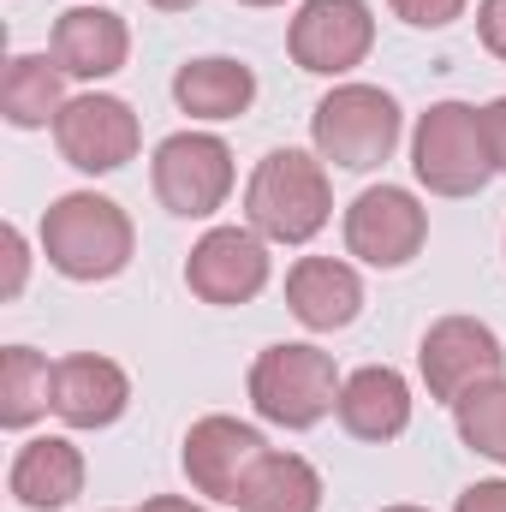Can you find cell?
I'll use <instances>...</instances> for the list:
<instances>
[{
  "label": "cell",
  "mask_w": 506,
  "mask_h": 512,
  "mask_svg": "<svg viewBox=\"0 0 506 512\" xmlns=\"http://www.w3.org/2000/svg\"><path fill=\"white\" fill-rule=\"evenodd\" d=\"M429 239V209L405 185H364L346 209V256L364 268H405Z\"/></svg>",
  "instance_id": "11"
},
{
  "label": "cell",
  "mask_w": 506,
  "mask_h": 512,
  "mask_svg": "<svg viewBox=\"0 0 506 512\" xmlns=\"http://www.w3.org/2000/svg\"><path fill=\"white\" fill-rule=\"evenodd\" d=\"M42 256L54 274L78 280V286H96V280H114L126 274L131 256H137V227L131 215L102 197V191H66L42 209Z\"/></svg>",
  "instance_id": "1"
},
{
  "label": "cell",
  "mask_w": 506,
  "mask_h": 512,
  "mask_svg": "<svg viewBox=\"0 0 506 512\" xmlns=\"http://www.w3.org/2000/svg\"><path fill=\"white\" fill-rule=\"evenodd\" d=\"M239 6H286V0H239Z\"/></svg>",
  "instance_id": "30"
},
{
  "label": "cell",
  "mask_w": 506,
  "mask_h": 512,
  "mask_svg": "<svg viewBox=\"0 0 506 512\" xmlns=\"http://www.w3.org/2000/svg\"><path fill=\"white\" fill-rule=\"evenodd\" d=\"M340 429L352 441H399L411 429V382L393 370V364H364L352 370L340 387V405H334Z\"/></svg>",
  "instance_id": "17"
},
{
  "label": "cell",
  "mask_w": 506,
  "mask_h": 512,
  "mask_svg": "<svg viewBox=\"0 0 506 512\" xmlns=\"http://www.w3.org/2000/svg\"><path fill=\"white\" fill-rule=\"evenodd\" d=\"M54 149L66 167L102 179V173H120L126 161H137L143 149V126L131 114V102L108 96V90H90V96H72L54 120Z\"/></svg>",
  "instance_id": "10"
},
{
  "label": "cell",
  "mask_w": 506,
  "mask_h": 512,
  "mask_svg": "<svg viewBox=\"0 0 506 512\" xmlns=\"http://www.w3.org/2000/svg\"><path fill=\"white\" fill-rule=\"evenodd\" d=\"M149 6H155V12H191L197 0H149Z\"/></svg>",
  "instance_id": "29"
},
{
  "label": "cell",
  "mask_w": 506,
  "mask_h": 512,
  "mask_svg": "<svg viewBox=\"0 0 506 512\" xmlns=\"http://www.w3.org/2000/svg\"><path fill=\"white\" fill-rule=\"evenodd\" d=\"M131 512H209L203 501H185V495H149L143 507H131Z\"/></svg>",
  "instance_id": "28"
},
{
  "label": "cell",
  "mask_w": 506,
  "mask_h": 512,
  "mask_svg": "<svg viewBox=\"0 0 506 512\" xmlns=\"http://www.w3.org/2000/svg\"><path fill=\"white\" fill-rule=\"evenodd\" d=\"M483 137H489V161H495V173H506V96H495V102L483 108Z\"/></svg>",
  "instance_id": "27"
},
{
  "label": "cell",
  "mask_w": 506,
  "mask_h": 512,
  "mask_svg": "<svg viewBox=\"0 0 506 512\" xmlns=\"http://www.w3.org/2000/svg\"><path fill=\"white\" fill-rule=\"evenodd\" d=\"M233 179H239L233 149L215 131H173L149 155V185H155L161 209L179 221H209L215 209H227Z\"/></svg>",
  "instance_id": "6"
},
{
  "label": "cell",
  "mask_w": 506,
  "mask_h": 512,
  "mask_svg": "<svg viewBox=\"0 0 506 512\" xmlns=\"http://www.w3.org/2000/svg\"><path fill=\"white\" fill-rule=\"evenodd\" d=\"M417 376L429 387V399L459 405L471 387L506 376V346L477 316H441V322H429V334L417 346Z\"/></svg>",
  "instance_id": "8"
},
{
  "label": "cell",
  "mask_w": 506,
  "mask_h": 512,
  "mask_svg": "<svg viewBox=\"0 0 506 512\" xmlns=\"http://www.w3.org/2000/svg\"><path fill=\"white\" fill-rule=\"evenodd\" d=\"M453 429H459V441H465L477 459L506 465V376L501 382L471 387V393L453 405Z\"/></svg>",
  "instance_id": "22"
},
{
  "label": "cell",
  "mask_w": 506,
  "mask_h": 512,
  "mask_svg": "<svg viewBox=\"0 0 506 512\" xmlns=\"http://www.w3.org/2000/svg\"><path fill=\"white\" fill-rule=\"evenodd\" d=\"M405 114L381 84H334L310 114V149L340 173H376L399 149Z\"/></svg>",
  "instance_id": "4"
},
{
  "label": "cell",
  "mask_w": 506,
  "mask_h": 512,
  "mask_svg": "<svg viewBox=\"0 0 506 512\" xmlns=\"http://www.w3.org/2000/svg\"><path fill=\"white\" fill-rule=\"evenodd\" d=\"M387 6H393V18L411 24V30H447V24L465 18L471 0H387Z\"/></svg>",
  "instance_id": "23"
},
{
  "label": "cell",
  "mask_w": 506,
  "mask_h": 512,
  "mask_svg": "<svg viewBox=\"0 0 506 512\" xmlns=\"http://www.w3.org/2000/svg\"><path fill=\"white\" fill-rule=\"evenodd\" d=\"M48 54L66 66V78L102 84V78H114L131 60V24L114 6H66V12L54 18Z\"/></svg>",
  "instance_id": "15"
},
{
  "label": "cell",
  "mask_w": 506,
  "mask_h": 512,
  "mask_svg": "<svg viewBox=\"0 0 506 512\" xmlns=\"http://www.w3.org/2000/svg\"><path fill=\"white\" fill-rule=\"evenodd\" d=\"M268 274H274V256H268V239L256 227H209L191 245V256H185L191 298H203L215 310L251 304L256 292L268 286Z\"/></svg>",
  "instance_id": "12"
},
{
  "label": "cell",
  "mask_w": 506,
  "mask_h": 512,
  "mask_svg": "<svg viewBox=\"0 0 506 512\" xmlns=\"http://www.w3.org/2000/svg\"><path fill=\"white\" fill-rule=\"evenodd\" d=\"M411 173L429 197H477L495 179L489 137H483V108L471 102H435L411 126Z\"/></svg>",
  "instance_id": "5"
},
{
  "label": "cell",
  "mask_w": 506,
  "mask_h": 512,
  "mask_svg": "<svg viewBox=\"0 0 506 512\" xmlns=\"http://www.w3.org/2000/svg\"><path fill=\"white\" fill-rule=\"evenodd\" d=\"M54 411V364L36 346L0 352V429H30Z\"/></svg>",
  "instance_id": "21"
},
{
  "label": "cell",
  "mask_w": 506,
  "mask_h": 512,
  "mask_svg": "<svg viewBox=\"0 0 506 512\" xmlns=\"http://www.w3.org/2000/svg\"><path fill=\"white\" fill-rule=\"evenodd\" d=\"M376 48L370 0H304L286 24V54L310 78H346Z\"/></svg>",
  "instance_id": "7"
},
{
  "label": "cell",
  "mask_w": 506,
  "mask_h": 512,
  "mask_svg": "<svg viewBox=\"0 0 506 512\" xmlns=\"http://www.w3.org/2000/svg\"><path fill=\"white\" fill-rule=\"evenodd\" d=\"M286 310L310 334H340L364 316V274L346 256H298L286 268Z\"/></svg>",
  "instance_id": "13"
},
{
  "label": "cell",
  "mask_w": 506,
  "mask_h": 512,
  "mask_svg": "<svg viewBox=\"0 0 506 512\" xmlns=\"http://www.w3.org/2000/svg\"><path fill=\"white\" fill-rule=\"evenodd\" d=\"M245 387H251V411L262 423L304 435L322 417H334L346 376L334 370V352H322L310 340H280V346H262L256 352Z\"/></svg>",
  "instance_id": "3"
},
{
  "label": "cell",
  "mask_w": 506,
  "mask_h": 512,
  "mask_svg": "<svg viewBox=\"0 0 506 512\" xmlns=\"http://www.w3.org/2000/svg\"><path fill=\"white\" fill-rule=\"evenodd\" d=\"M381 512H429V507H381Z\"/></svg>",
  "instance_id": "31"
},
{
  "label": "cell",
  "mask_w": 506,
  "mask_h": 512,
  "mask_svg": "<svg viewBox=\"0 0 506 512\" xmlns=\"http://www.w3.org/2000/svg\"><path fill=\"white\" fill-rule=\"evenodd\" d=\"M173 102L179 114L203 120V126H227L239 114H251L256 102V72L233 54H203V60H185L173 72Z\"/></svg>",
  "instance_id": "18"
},
{
  "label": "cell",
  "mask_w": 506,
  "mask_h": 512,
  "mask_svg": "<svg viewBox=\"0 0 506 512\" xmlns=\"http://www.w3.org/2000/svg\"><path fill=\"white\" fill-rule=\"evenodd\" d=\"M239 512H322V471L304 453L268 447L239 495Z\"/></svg>",
  "instance_id": "20"
},
{
  "label": "cell",
  "mask_w": 506,
  "mask_h": 512,
  "mask_svg": "<svg viewBox=\"0 0 506 512\" xmlns=\"http://www.w3.org/2000/svg\"><path fill=\"white\" fill-rule=\"evenodd\" d=\"M6 489L24 512H66L84 495V453L66 435H36L12 453Z\"/></svg>",
  "instance_id": "16"
},
{
  "label": "cell",
  "mask_w": 506,
  "mask_h": 512,
  "mask_svg": "<svg viewBox=\"0 0 506 512\" xmlns=\"http://www.w3.org/2000/svg\"><path fill=\"white\" fill-rule=\"evenodd\" d=\"M131 405V376L102 352H72L54 364V417L66 429H108Z\"/></svg>",
  "instance_id": "14"
},
{
  "label": "cell",
  "mask_w": 506,
  "mask_h": 512,
  "mask_svg": "<svg viewBox=\"0 0 506 512\" xmlns=\"http://www.w3.org/2000/svg\"><path fill=\"white\" fill-rule=\"evenodd\" d=\"M262 453H268L262 429H256V423H239V417H227V411L197 417V423L185 429V441H179L185 483H191L203 501H221V507H239V495H245L251 471L262 465Z\"/></svg>",
  "instance_id": "9"
},
{
  "label": "cell",
  "mask_w": 506,
  "mask_h": 512,
  "mask_svg": "<svg viewBox=\"0 0 506 512\" xmlns=\"http://www.w3.org/2000/svg\"><path fill=\"white\" fill-rule=\"evenodd\" d=\"M453 512H506V477H489V483H471Z\"/></svg>",
  "instance_id": "26"
},
{
  "label": "cell",
  "mask_w": 506,
  "mask_h": 512,
  "mask_svg": "<svg viewBox=\"0 0 506 512\" xmlns=\"http://www.w3.org/2000/svg\"><path fill=\"white\" fill-rule=\"evenodd\" d=\"M66 66L54 54H12L0 72V114L18 131H54L60 108H66Z\"/></svg>",
  "instance_id": "19"
},
{
  "label": "cell",
  "mask_w": 506,
  "mask_h": 512,
  "mask_svg": "<svg viewBox=\"0 0 506 512\" xmlns=\"http://www.w3.org/2000/svg\"><path fill=\"white\" fill-rule=\"evenodd\" d=\"M334 215L328 161L316 149H268L245 179V227L268 245H310Z\"/></svg>",
  "instance_id": "2"
},
{
  "label": "cell",
  "mask_w": 506,
  "mask_h": 512,
  "mask_svg": "<svg viewBox=\"0 0 506 512\" xmlns=\"http://www.w3.org/2000/svg\"><path fill=\"white\" fill-rule=\"evenodd\" d=\"M477 36L495 60H506V0H477Z\"/></svg>",
  "instance_id": "25"
},
{
  "label": "cell",
  "mask_w": 506,
  "mask_h": 512,
  "mask_svg": "<svg viewBox=\"0 0 506 512\" xmlns=\"http://www.w3.org/2000/svg\"><path fill=\"white\" fill-rule=\"evenodd\" d=\"M0 245H6V286H0V298H18L24 280H30V239H24V227H6Z\"/></svg>",
  "instance_id": "24"
}]
</instances>
